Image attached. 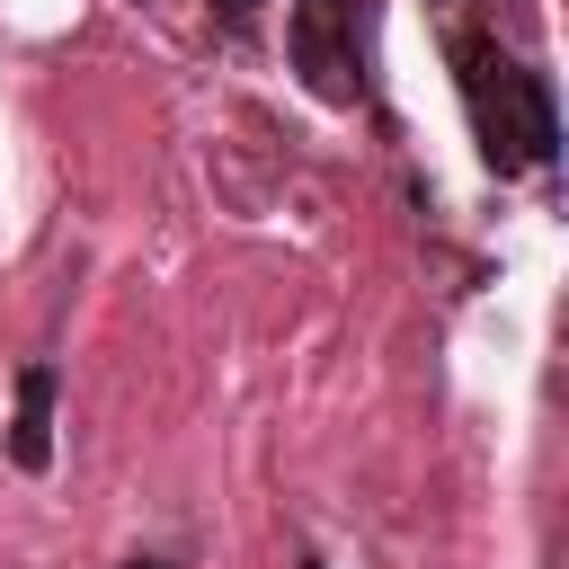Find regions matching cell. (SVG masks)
I'll list each match as a JSON object with an SVG mask.
<instances>
[{
	"instance_id": "1",
	"label": "cell",
	"mask_w": 569,
	"mask_h": 569,
	"mask_svg": "<svg viewBox=\"0 0 569 569\" xmlns=\"http://www.w3.org/2000/svg\"><path fill=\"white\" fill-rule=\"evenodd\" d=\"M445 62H453V89H462V116H471V142L498 178H533L551 169L560 151V107H551V80L507 53L498 36L480 27H445Z\"/></svg>"
},
{
	"instance_id": "2",
	"label": "cell",
	"mask_w": 569,
	"mask_h": 569,
	"mask_svg": "<svg viewBox=\"0 0 569 569\" xmlns=\"http://www.w3.org/2000/svg\"><path fill=\"white\" fill-rule=\"evenodd\" d=\"M284 53H293V71H302L311 98L356 107L365 98V0H293Z\"/></svg>"
},
{
	"instance_id": "3",
	"label": "cell",
	"mask_w": 569,
	"mask_h": 569,
	"mask_svg": "<svg viewBox=\"0 0 569 569\" xmlns=\"http://www.w3.org/2000/svg\"><path fill=\"white\" fill-rule=\"evenodd\" d=\"M9 462H18V471H44V462H53V365H27V373H18Z\"/></svg>"
},
{
	"instance_id": "4",
	"label": "cell",
	"mask_w": 569,
	"mask_h": 569,
	"mask_svg": "<svg viewBox=\"0 0 569 569\" xmlns=\"http://www.w3.org/2000/svg\"><path fill=\"white\" fill-rule=\"evenodd\" d=\"M213 9H222V18H231V27H240V18H249V9H258V0H213Z\"/></svg>"
},
{
	"instance_id": "5",
	"label": "cell",
	"mask_w": 569,
	"mask_h": 569,
	"mask_svg": "<svg viewBox=\"0 0 569 569\" xmlns=\"http://www.w3.org/2000/svg\"><path fill=\"white\" fill-rule=\"evenodd\" d=\"M133 569H169V560H133Z\"/></svg>"
},
{
	"instance_id": "6",
	"label": "cell",
	"mask_w": 569,
	"mask_h": 569,
	"mask_svg": "<svg viewBox=\"0 0 569 569\" xmlns=\"http://www.w3.org/2000/svg\"><path fill=\"white\" fill-rule=\"evenodd\" d=\"M302 569H320V560H302Z\"/></svg>"
}]
</instances>
